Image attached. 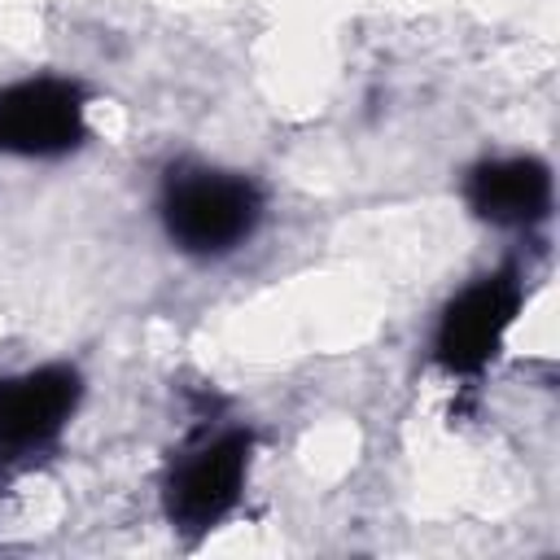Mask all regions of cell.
<instances>
[{
	"label": "cell",
	"instance_id": "obj_3",
	"mask_svg": "<svg viewBox=\"0 0 560 560\" xmlns=\"http://www.w3.org/2000/svg\"><path fill=\"white\" fill-rule=\"evenodd\" d=\"M83 88L74 79H22L0 88V153L13 158H61L83 144Z\"/></svg>",
	"mask_w": 560,
	"mask_h": 560
},
{
	"label": "cell",
	"instance_id": "obj_6",
	"mask_svg": "<svg viewBox=\"0 0 560 560\" xmlns=\"http://www.w3.org/2000/svg\"><path fill=\"white\" fill-rule=\"evenodd\" d=\"M464 201L494 228H534L551 214V171L538 158H490L464 179Z\"/></svg>",
	"mask_w": 560,
	"mask_h": 560
},
{
	"label": "cell",
	"instance_id": "obj_2",
	"mask_svg": "<svg viewBox=\"0 0 560 560\" xmlns=\"http://www.w3.org/2000/svg\"><path fill=\"white\" fill-rule=\"evenodd\" d=\"M249 451H254V438L245 429H219V433L192 438L166 472L162 499H166L171 525L184 534L214 529L241 499Z\"/></svg>",
	"mask_w": 560,
	"mask_h": 560
},
{
	"label": "cell",
	"instance_id": "obj_5",
	"mask_svg": "<svg viewBox=\"0 0 560 560\" xmlns=\"http://www.w3.org/2000/svg\"><path fill=\"white\" fill-rule=\"evenodd\" d=\"M83 381L66 363H44L0 381V451L48 446L74 416Z\"/></svg>",
	"mask_w": 560,
	"mask_h": 560
},
{
	"label": "cell",
	"instance_id": "obj_1",
	"mask_svg": "<svg viewBox=\"0 0 560 560\" xmlns=\"http://www.w3.org/2000/svg\"><path fill=\"white\" fill-rule=\"evenodd\" d=\"M158 214L175 249L192 258H223L262 223V192L249 175L179 162L162 179Z\"/></svg>",
	"mask_w": 560,
	"mask_h": 560
},
{
	"label": "cell",
	"instance_id": "obj_4",
	"mask_svg": "<svg viewBox=\"0 0 560 560\" xmlns=\"http://www.w3.org/2000/svg\"><path fill=\"white\" fill-rule=\"evenodd\" d=\"M516 311H521L516 271H494V276L472 280L446 302L438 332H433V359L455 376L481 372L499 354L503 332L512 328Z\"/></svg>",
	"mask_w": 560,
	"mask_h": 560
}]
</instances>
